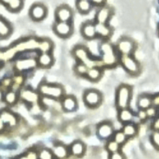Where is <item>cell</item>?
I'll return each instance as SVG.
<instances>
[{
	"mask_svg": "<svg viewBox=\"0 0 159 159\" xmlns=\"http://www.w3.org/2000/svg\"><path fill=\"white\" fill-rule=\"evenodd\" d=\"M38 92L40 95L55 100H62L65 96L64 88L57 84L42 83L38 86Z\"/></svg>",
	"mask_w": 159,
	"mask_h": 159,
	"instance_id": "6da1fadb",
	"label": "cell"
},
{
	"mask_svg": "<svg viewBox=\"0 0 159 159\" xmlns=\"http://www.w3.org/2000/svg\"><path fill=\"white\" fill-rule=\"evenodd\" d=\"M132 98V88L126 84H122L116 91V105L119 109L129 108Z\"/></svg>",
	"mask_w": 159,
	"mask_h": 159,
	"instance_id": "7a4b0ae2",
	"label": "cell"
},
{
	"mask_svg": "<svg viewBox=\"0 0 159 159\" xmlns=\"http://www.w3.org/2000/svg\"><path fill=\"white\" fill-rule=\"evenodd\" d=\"M101 50L102 52V63L108 66H112L117 63V56L111 45L105 42L102 45Z\"/></svg>",
	"mask_w": 159,
	"mask_h": 159,
	"instance_id": "3957f363",
	"label": "cell"
},
{
	"mask_svg": "<svg viewBox=\"0 0 159 159\" xmlns=\"http://www.w3.org/2000/svg\"><path fill=\"white\" fill-rule=\"evenodd\" d=\"M120 63L126 72L131 75H137L140 71L139 62L132 56H121Z\"/></svg>",
	"mask_w": 159,
	"mask_h": 159,
	"instance_id": "277c9868",
	"label": "cell"
},
{
	"mask_svg": "<svg viewBox=\"0 0 159 159\" xmlns=\"http://www.w3.org/2000/svg\"><path fill=\"white\" fill-rule=\"evenodd\" d=\"M84 102L89 108H96L102 103V95L95 89L87 90L84 94Z\"/></svg>",
	"mask_w": 159,
	"mask_h": 159,
	"instance_id": "5b68a950",
	"label": "cell"
},
{
	"mask_svg": "<svg viewBox=\"0 0 159 159\" xmlns=\"http://www.w3.org/2000/svg\"><path fill=\"white\" fill-rule=\"evenodd\" d=\"M73 56L78 60V62H82L85 64L88 68L97 67L95 62L89 56L86 48L83 46H77L73 50Z\"/></svg>",
	"mask_w": 159,
	"mask_h": 159,
	"instance_id": "8992f818",
	"label": "cell"
},
{
	"mask_svg": "<svg viewBox=\"0 0 159 159\" xmlns=\"http://www.w3.org/2000/svg\"><path fill=\"white\" fill-rule=\"evenodd\" d=\"M48 14V9L41 2H35L29 10V16L34 21H41Z\"/></svg>",
	"mask_w": 159,
	"mask_h": 159,
	"instance_id": "52a82bcc",
	"label": "cell"
},
{
	"mask_svg": "<svg viewBox=\"0 0 159 159\" xmlns=\"http://www.w3.org/2000/svg\"><path fill=\"white\" fill-rule=\"evenodd\" d=\"M135 48L136 45L134 41L128 38L120 39L116 45V49L121 56H132Z\"/></svg>",
	"mask_w": 159,
	"mask_h": 159,
	"instance_id": "ba28073f",
	"label": "cell"
},
{
	"mask_svg": "<svg viewBox=\"0 0 159 159\" xmlns=\"http://www.w3.org/2000/svg\"><path fill=\"white\" fill-rule=\"evenodd\" d=\"M73 16V10L67 5L59 6L55 11L56 21L59 22H71Z\"/></svg>",
	"mask_w": 159,
	"mask_h": 159,
	"instance_id": "9c48e42d",
	"label": "cell"
},
{
	"mask_svg": "<svg viewBox=\"0 0 159 159\" xmlns=\"http://www.w3.org/2000/svg\"><path fill=\"white\" fill-rule=\"evenodd\" d=\"M97 135L102 140H110L115 134L112 124L108 122H104L99 124L97 128Z\"/></svg>",
	"mask_w": 159,
	"mask_h": 159,
	"instance_id": "30bf717a",
	"label": "cell"
},
{
	"mask_svg": "<svg viewBox=\"0 0 159 159\" xmlns=\"http://www.w3.org/2000/svg\"><path fill=\"white\" fill-rule=\"evenodd\" d=\"M54 31L58 36L61 38H68L73 34V26L70 22H59L56 21L54 24Z\"/></svg>",
	"mask_w": 159,
	"mask_h": 159,
	"instance_id": "8fae6325",
	"label": "cell"
},
{
	"mask_svg": "<svg viewBox=\"0 0 159 159\" xmlns=\"http://www.w3.org/2000/svg\"><path fill=\"white\" fill-rule=\"evenodd\" d=\"M112 15V10L111 7L103 6L96 13L95 20L97 24H107Z\"/></svg>",
	"mask_w": 159,
	"mask_h": 159,
	"instance_id": "7c38bea8",
	"label": "cell"
},
{
	"mask_svg": "<svg viewBox=\"0 0 159 159\" xmlns=\"http://www.w3.org/2000/svg\"><path fill=\"white\" fill-rule=\"evenodd\" d=\"M0 117L2 118L6 126L15 127L18 123V118L15 113L8 109H3L0 111Z\"/></svg>",
	"mask_w": 159,
	"mask_h": 159,
	"instance_id": "4fadbf2b",
	"label": "cell"
},
{
	"mask_svg": "<svg viewBox=\"0 0 159 159\" xmlns=\"http://www.w3.org/2000/svg\"><path fill=\"white\" fill-rule=\"evenodd\" d=\"M37 65H38L37 59H33V58L21 59L16 61L15 63V68L20 72L27 71V70H30L34 68Z\"/></svg>",
	"mask_w": 159,
	"mask_h": 159,
	"instance_id": "5bb4252c",
	"label": "cell"
},
{
	"mask_svg": "<svg viewBox=\"0 0 159 159\" xmlns=\"http://www.w3.org/2000/svg\"><path fill=\"white\" fill-rule=\"evenodd\" d=\"M20 97L24 102L34 104L39 99V93L29 88H23L20 92Z\"/></svg>",
	"mask_w": 159,
	"mask_h": 159,
	"instance_id": "9a60e30c",
	"label": "cell"
},
{
	"mask_svg": "<svg viewBox=\"0 0 159 159\" xmlns=\"http://www.w3.org/2000/svg\"><path fill=\"white\" fill-rule=\"evenodd\" d=\"M62 108L68 112L74 111L77 108V100L73 95H65L61 100Z\"/></svg>",
	"mask_w": 159,
	"mask_h": 159,
	"instance_id": "2e32d148",
	"label": "cell"
},
{
	"mask_svg": "<svg viewBox=\"0 0 159 159\" xmlns=\"http://www.w3.org/2000/svg\"><path fill=\"white\" fill-rule=\"evenodd\" d=\"M81 34L86 39H94L97 36L95 24L92 21H87L82 25Z\"/></svg>",
	"mask_w": 159,
	"mask_h": 159,
	"instance_id": "e0dca14e",
	"label": "cell"
},
{
	"mask_svg": "<svg viewBox=\"0 0 159 159\" xmlns=\"http://www.w3.org/2000/svg\"><path fill=\"white\" fill-rule=\"evenodd\" d=\"M37 62L41 67L48 68L52 66L54 59L50 52H41V54L37 58Z\"/></svg>",
	"mask_w": 159,
	"mask_h": 159,
	"instance_id": "ac0fdd59",
	"label": "cell"
},
{
	"mask_svg": "<svg viewBox=\"0 0 159 159\" xmlns=\"http://www.w3.org/2000/svg\"><path fill=\"white\" fill-rule=\"evenodd\" d=\"M70 151L73 155L76 156V157H81L84 154L85 151H86V147L82 141L76 140L72 143Z\"/></svg>",
	"mask_w": 159,
	"mask_h": 159,
	"instance_id": "d6986e66",
	"label": "cell"
},
{
	"mask_svg": "<svg viewBox=\"0 0 159 159\" xmlns=\"http://www.w3.org/2000/svg\"><path fill=\"white\" fill-rule=\"evenodd\" d=\"M134 117V113L129 108L119 109V114H118V119L120 123H123V124L131 123Z\"/></svg>",
	"mask_w": 159,
	"mask_h": 159,
	"instance_id": "ffe728a7",
	"label": "cell"
},
{
	"mask_svg": "<svg viewBox=\"0 0 159 159\" xmlns=\"http://www.w3.org/2000/svg\"><path fill=\"white\" fill-rule=\"evenodd\" d=\"M12 33V27L10 23L0 16V38H7Z\"/></svg>",
	"mask_w": 159,
	"mask_h": 159,
	"instance_id": "44dd1931",
	"label": "cell"
},
{
	"mask_svg": "<svg viewBox=\"0 0 159 159\" xmlns=\"http://www.w3.org/2000/svg\"><path fill=\"white\" fill-rule=\"evenodd\" d=\"M53 154H54L55 157H57L59 159H63L68 156L69 154V150L62 143H57L53 146L52 150Z\"/></svg>",
	"mask_w": 159,
	"mask_h": 159,
	"instance_id": "7402d4cb",
	"label": "cell"
},
{
	"mask_svg": "<svg viewBox=\"0 0 159 159\" xmlns=\"http://www.w3.org/2000/svg\"><path fill=\"white\" fill-rule=\"evenodd\" d=\"M76 7L82 14H88L92 10L93 5L90 0H76Z\"/></svg>",
	"mask_w": 159,
	"mask_h": 159,
	"instance_id": "603a6c76",
	"label": "cell"
},
{
	"mask_svg": "<svg viewBox=\"0 0 159 159\" xmlns=\"http://www.w3.org/2000/svg\"><path fill=\"white\" fill-rule=\"evenodd\" d=\"M97 35L101 38H108L111 34V29L107 24H95Z\"/></svg>",
	"mask_w": 159,
	"mask_h": 159,
	"instance_id": "cb8c5ba5",
	"label": "cell"
},
{
	"mask_svg": "<svg viewBox=\"0 0 159 159\" xmlns=\"http://www.w3.org/2000/svg\"><path fill=\"white\" fill-rule=\"evenodd\" d=\"M137 106L139 109L146 110L152 106V97L148 94H142L138 98Z\"/></svg>",
	"mask_w": 159,
	"mask_h": 159,
	"instance_id": "d4e9b609",
	"label": "cell"
},
{
	"mask_svg": "<svg viewBox=\"0 0 159 159\" xmlns=\"http://www.w3.org/2000/svg\"><path fill=\"white\" fill-rule=\"evenodd\" d=\"M102 76V71L98 67H92L88 69V71L86 74V77L91 81L97 82L101 79Z\"/></svg>",
	"mask_w": 159,
	"mask_h": 159,
	"instance_id": "484cf974",
	"label": "cell"
},
{
	"mask_svg": "<svg viewBox=\"0 0 159 159\" xmlns=\"http://www.w3.org/2000/svg\"><path fill=\"white\" fill-rule=\"evenodd\" d=\"M18 94L16 91H13V90H10L5 92L4 94V99L3 102H5L7 105H13L16 103L18 100Z\"/></svg>",
	"mask_w": 159,
	"mask_h": 159,
	"instance_id": "4316f807",
	"label": "cell"
},
{
	"mask_svg": "<svg viewBox=\"0 0 159 159\" xmlns=\"http://www.w3.org/2000/svg\"><path fill=\"white\" fill-rule=\"evenodd\" d=\"M24 7V0H11L7 5V8L12 13H17L20 11Z\"/></svg>",
	"mask_w": 159,
	"mask_h": 159,
	"instance_id": "83f0119b",
	"label": "cell"
},
{
	"mask_svg": "<svg viewBox=\"0 0 159 159\" xmlns=\"http://www.w3.org/2000/svg\"><path fill=\"white\" fill-rule=\"evenodd\" d=\"M122 131L124 133V134L128 138H130V137H134L137 134V126H135L133 123H129L124 124L123 129H122Z\"/></svg>",
	"mask_w": 159,
	"mask_h": 159,
	"instance_id": "f1b7e54d",
	"label": "cell"
},
{
	"mask_svg": "<svg viewBox=\"0 0 159 159\" xmlns=\"http://www.w3.org/2000/svg\"><path fill=\"white\" fill-rule=\"evenodd\" d=\"M13 79V84H12L11 90L16 91V90L20 89L24 83V77L22 75H16Z\"/></svg>",
	"mask_w": 159,
	"mask_h": 159,
	"instance_id": "f546056e",
	"label": "cell"
},
{
	"mask_svg": "<svg viewBox=\"0 0 159 159\" xmlns=\"http://www.w3.org/2000/svg\"><path fill=\"white\" fill-rule=\"evenodd\" d=\"M112 137H113V140H114L116 143H119V145L124 144L128 139V137L125 135L124 133H123L122 130H119L115 132L114 135H113Z\"/></svg>",
	"mask_w": 159,
	"mask_h": 159,
	"instance_id": "4dcf8cb0",
	"label": "cell"
},
{
	"mask_svg": "<svg viewBox=\"0 0 159 159\" xmlns=\"http://www.w3.org/2000/svg\"><path fill=\"white\" fill-rule=\"evenodd\" d=\"M88 67L85 64L82 63V62H78L74 66V71L79 76H86L87 73L88 71Z\"/></svg>",
	"mask_w": 159,
	"mask_h": 159,
	"instance_id": "1f68e13d",
	"label": "cell"
},
{
	"mask_svg": "<svg viewBox=\"0 0 159 159\" xmlns=\"http://www.w3.org/2000/svg\"><path fill=\"white\" fill-rule=\"evenodd\" d=\"M106 150L110 153V154H112V153L118 152L119 151L120 149V145L118 143H116L113 139H110L108 140V141L106 143Z\"/></svg>",
	"mask_w": 159,
	"mask_h": 159,
	"instance_id": "d6a6232c",
	"label": "cell"
},
{
	"mask_svg": "<svg viewBox=\"0 0 159 159\" xmlns=\"http://www.w3.org/2000/svg\"><path fill=\"white\" fill-rule=\"evenodd\" d=\"M38 159H54L55 156L53 154L52 150L47 149V148H43L40 150L38 154Z\"/></svg>",
	"mask_w": 159,
	"mask_h": 159,
	"instance_id": "836d02e7",
	"label": "cell"
},
{
	"mask_svg": "<svg viewBox=\"0 0 159 159\" xmlns=\"http://www.w3.org/2000/svg\"><path fill=\"white\" fill-rule=\"evenodd\" d=\"M38 47L41 52H50L52 48V43L49 40H43L40 42Z\"/></svg>",
	"mask_w": 159,
	"mask_h": 159,
	"instance_id": "e575fe53",
	"label": "cell"
},
{
	"mask_svg": "<svg viewBox=\"0 0 159 159\" xmlns=\"http://www.w3.org/2000/svg\"><path fill=\"white\" fill-rule=\"evenodd\" d=\"M12 84H13V79L10 77H6L0 82V88L4 92H7V91L11 90Z\"/></svg>",
	"mask_w": 159,
	"mask_h": 159,
	"instance_id": "d590c367",
	"label": "cell"
},
{
	"mask_svg": "<svg viewBox=\"0 0 159 159\" xmlns=\"http://www.w3.org/2000/svg\"><path fill=\"white\" fill-rule=\"evenodd\" d=\"M151 140L153 145L159 150V131H154L151 134Z\"/></svg>",
	"mask_w": 159,
	"mask_h": 159,
	"instance_id": "8d00e7d4",
	"label": "cell"
},
{
	"mask_svg": "<svg viewBox=\"0 0 159 159\" xmlns=\"http://www.w3.org/2000/svg\"><path fill=\"white\" fill-rule=\"evenodd\" d=\"M146 112L148 118H156L157 116V113H158V110H157V108L152 105L148 109H146Z\"/></svg>",
	"mask_w": 159,
	"mask_h": 159,
	"instance_id": "74e56055",
	"label": "cell"
},
{
	"mask_svg": "<svg viewBox=\"0 0 159 159\" xmlns=\"http://www.w3.org/2000/svg\"><path fill=\"white\" fill-rule=\"evenodd\" d=\"M137 117L140 119V121H145L147 119H148V115H147L146 110L140 109L139 111L137 112Z\"/></svg>",
	"mask_w": 159,
	"mask_h": 159,
	"instance_id": "f35d334b",
	"label": "cell"
},
{
	"mask_svg": "<svg viewBox=\"0 0 159 159\" xmlns=\"http://www.w3.org/2000/svg\"><path fill=\"white\" fill-rule=\"evenodd\" d=\"M109 159H125L124 155L121 152H115L112 154H110Z\"/></svg>",
	"mask_w": 159,
	"mask_h": 159,
	"instance_id": "ab89813d",
	"label": "cell"
},
{
	"mask_svg": "<svg viewBox=\"0 0 159 159\" xmlns=\"http://www.w3.org/2000/svg\"><path fill=\"white\" fill-rule=\"evenodd\" d=\"M91 2L92 3V5L98 6V7H103V6H105V3H106L107 0H90Z\"/></svg>",
	"mask_w": 159,
	"mask_h": 159,
	"instance_id": "60d3db41",
	"label": "cell"
},
{
	"mask_svg": "<svg viewBox=\"0 0 159 159\" xmlns=\"http://www.w3.org/2000/svg\"><path fill=\"white\" fill-rule=\"evenodd\" d=\"M152 129L154 131H159V116L155 118L152 123Z\"/></svg>",
	"mask_w": 159,
	"mask_h": 159,
	"instance_id": "b9f144b4",
	"label": "cell"
},
{
	"mask_svg": "<svg viewBox=\"0 0 159 159\" xmlns=\"http://www.w3.org/2000/svg\"><path fill=\"white\" fill-rule=\"evenodd\" d=\"M152 105L156 108H159V94L152 97Z\"/></svg>",
	"mask_w": 159,
	"mask_h": 159,
	"instance_id": "7bdbcfd3",
	"label": "cell"
},
{
	"mask_svg": "<svg viewBox=\"0 0 159 159\" xmlns=\"http://www.w3.org/2000/svg\"><path fill=\"white\" fill-rule=\"evenodd\" d=\"M6 127H7V126H6L5 123L3 122V120L2 119V118L0 117V133H2L4 130H5Z\"/></svg>",
	"mask_w": 159,
	"mask_h": 159,
	"instance_id": "ee69618b",
	"label": "cell"
},
{
	"mask_svg": "<svg viewBox=\"0 0 159 159\" xmlns=\"http://www.w3.org/2000/svg\"><path fill=\"white\" fill-rule=\"evenodd\" d=\"M10 1H11V0H0V3L2 4V5L5 6V7H7V5L10 2Z\"/></svg>",
	"mask_w": 159,
	"mask_h": 159,
	"instance_id": "f6af8a7d",
	"label": "cell"
},
{
	"mask_svg": "<svg viewBox=\"0 0 159 159\" xmlns=\"http://www.w3.org/2000/svg\"><path fill=\"white\" fill-rule=\"evenodd\" d=\"M4 94H5V92L2 91L1 88H0V102H2L4 99Z\"/></svg>",
	"mask_w": 159,
	"mask_h": 159,
	"instance_id": "bcb514c9",
	"label": "cell"
},
{
	"mask_svg": "<svg viewBox=\"0 0 159 159\" xmlns=\"http://www.w3.org/2000/svg\"><path fill=\"white\" fill-rule=\"evenodd\" d=\"M0 68H1V62H0Z\"/></svg>",
	"mask_w": 159,
	"mask_h": 159,
	"instance_id": "7dc6e473",
	"label": "cell"
},
{
	"mask_svg": "<svg viewBox=\"0 0 159 159\" xmlns=\"http://www.w3.org/2000/svg\"><path fill=\"white\" fill-rule=\"evenodd\" d=\"M158 34H159V27H158Z\"/></svg>",
	"mask_w": 159,
	"mask_h": 159,
	"instance_id": "c3c4849f",
	"label": "cell"
}]
</instances>
